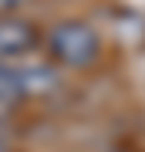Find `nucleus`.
<instances>
[{
  "label": "nucleus",
  "mask_w": 145,
  "mask_h": 152,
  "mask_svg": "<svg viewBox=\"0 0 145 152\" xmlns=\"http://www.w3.org/2000/svg\"><path fill=\"white\" fill-rule=\"evenodd\" d=\"M61 88V71L44 61H0V102L14 105L24 98H44Z\"/></svg>",
  "instance_id": "f257e3e1"
},
{
  "label": "nucleus",
  "mask_w": 145,
  "mask_h": 152,
  "mask_svg": "<svg viewBox=\"0 0 145 152\" xmlns=\"http://www.w3.org/2000/svg\"><path fill=\"white\" fill-rule=\"evenodd\" d=\"M47 48H51L54 61H61L64 68H88V64H95L98 51H101V41H98L91 24L64 20L47 34Z\"/></svg>",
  "instance_id": "f03ea898"
},
{
  "label": "nucleus",
  "mask_w": 145,
  "mask_h": 152,
  "mask_svg": "<svg viewBox=\"0 0 145 152\" xmlns=\"http://www.w3.org/2000/svg\"><path fill=\"white\" fill-rule=\"evenodd\" d=\"M37 44V27L20 17H0V61H10Z\"/></svg>",
  "instance_id": "7ed1b4c3"
},
{
  "label": "nucleus",
  "mask_w": 145,
  "mask_h": 152,
  "mask_svg": "<svg viewBox=\"0 0 145 152\" xmlns=\"http://www.w3.org/2000/svg\"><path fill=\"white\" fill-rule=\"evenodd\" d=\"M20 4H24V0H0V17H7L10 10H17Z\"/></svg>",
  "instance_id": "20e7f679"
},
{
  "label": "nucleus",
  "mask_w": 145,
  "mask_h": 152,
  "mask_svg": "<svg viewBox=\"0 0 145 152\" xmlns=\"http://www.w3.org/2000/svg\"><path fill=\"white\" fill-rule=\"evenodd\" d=\"M7 115H10V105L0 102V135H4V122H7Z\"/></svg>",
  "instance_id": "39448f33"
},
{
  "label": "nucleus",
  "mask_w": 145,
  "mask_h": 152,
  "mask_svg": "<svg viewBox=\"0 0 145 152\" xmlns=\"http://www.w3.org/2000/svg\"><path fill=\"white\" fill-rule=\"evenodd\" d=\"M0 152H7V142H4V135H0Z\"/></svg>",
  "instance_id": "423d86ee"
}]
</instances>
